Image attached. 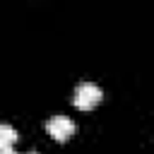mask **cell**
Here are the masks:
<instances>
[{"instance_id":"2","label":"cell","mask_w":154,"mask_h":154,"mask_svg":"<svg viewBox=\"0 0 154 154\" xmlns=\"http://www.w3.org/2000/svg\"><path fill=\"white\" fill-rule=\"evenodd\" d=\"M46 130L55 142H67L75 135V123L70 118H65V116H55V118H51L46 123Z\"/></svg>"},{"instance_id":"1","label":"cell","mask_w":154,"mask_h":154,"mask_svg":"<svg viewBox=\"0 0 154 154\" xmlns=\"http://www.w3.org/2000/svg\"><path fill=\"white\" fill-rule=\"evenodd\" d=\"M101 99H103V91H101L96 84L84 82V84H79V87L75 89L72 103H75L79 111H91V108H96V106L101 103Z\"/></svg>"},{"instance_id":"5","label":"cell","mask_w":154,"mask_h":154,"mask_svg":"<svg viewBox=\"0 0 154 154\" xmlns=\"http://www.w3.org/2000/svg\"><path fill=\"white\" fill-rule=\"evenodd\" d=\"M29 154H36V152H29Z\"/></svg>"},{"instance_id":"4","label":"cell","mask_w":154,"mask_h":154,"mask_svg":"<svg viewBox=\"0 0 154 154\" xmlns=\"http://www.w3.org/2000/svg\"><path fill=\"white\" fill-rule=\"evenodd\" d=\"M0 154H17L12 147H5V149H0Z\"/></svg>"},{"instance_id":"3","label":"cell","mask_w":154,"mask_h":154,"mask_svg":"<svg viewBox=\"0 0 154 154\" xmlns=\"http://www.w3.org/2000/svg\"><path fill=\"white\" fill-rule=\"evenodd\" d=\"M19 140V135H17V130L12 128V125H0V149H5V147H12L14 142Z\"/></svg>"}]
</instances>
